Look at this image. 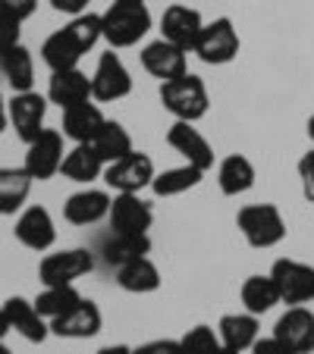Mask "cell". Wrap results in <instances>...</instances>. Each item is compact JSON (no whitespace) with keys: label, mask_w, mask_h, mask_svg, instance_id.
I'll return each mask as SVG.
<instances>
[{"label":"cell","mask_w":314,"mask_h":354,"mask_svg":"<svg viewBox=\"0 0 314 354\" xmlns=\"http://www.w3.org/2000/svg\"><path fill=\"white\" fill-rule=\"evenodd\" d=\"M161 104L167 113L182 122H198L207 113V88L198 75L182 73L170 82H161Z\"/></svg>","instance_id":"cell-1"},{"label":"cell","mask_w":314,"mask_h":354,"mask_svg":"<svg viewBox=\"0 0 314 354\" xmlns=\"http://www.w3.org/2000/svg\"><path fill=\"white\" fill-rule=\"evenodd\" d=\"M151 28V13L145 3H114L101 16V32L110 47H132Z\"/></svg>","instance_id":"cell-2"},{"label":"cell","mask_w":314,"mask_h":354,"mask_svg":"<svg viewBox=\"0 0 314 354\" xmlns=\"http://www.w3.org/2000/svg\"><path fill=\"white\" fill-rule=\"evenodd\" d=\"M242 235L252 248H274L286 239V223H283V214L274 207V204H252V207H242L239 216Z\"/></svg>","instance_id":"cell-3"},{"label":"cell","mask_w":314,"mask_h":354,"mask_svg":"<svg viewBox=\"0 0 314 354\" xmlns=\"http://www.w3.org/2000/svg\"><path fill=\"white\" fill-rule=\"evenodd\" d=\"M192 54H198V60L207 66H223V63L233 60L239 54V32H236L233 19L220 16L214 22H204Z\"/></svg>","instance_id":"cell-4"},{"label":"cell","mask_w":314,"mask_h":354,"mask_svg":"<svg viewBox=\"0 0 314 354\" xmlns=\"http://www.w3.org/2000/svg\"><path fill=\"white\" fill-rule=\"evenodd\" d=\"M67 157L63 151V132L57 129H44L35 141L26 145V173L35 182H47L60 173V163Z\"/></svg>","instance_id":"cell-5"},{"label":"cell","mask_w":314,"mask_h":354,"mask_svg":"<svg viewBox=\"0 0 314 354\" xmlns=\"http://www.w3.org/2000/svg\"><path fill=\"white\" fill-rule=\"evenodd\" d=\"M154 160L141 151H132L123 160L107 163L104 167V182L114 188L116 194H139L141 188H148L154 182Z\"/></svg>","instance_id":"cell-6"},{"label":"cell","mask_w":314,"mask_h":354,"mask_svg":"<svg viewBox=\"0 0 314 354\" xmlns=\"http://www.w3.org/2000/svg\"><path fill=\"white\" fill-rule=\"evenodd\" d=\"M91 270H94V257L85 248H67V251L47 254L38 263V279L44 286H73L76 279H82Z\"/></svg>","instance_id":"cell-7"},{"label":"cell","mask_w":314,"mask_h":354,"mask_svg":"<svg viewBox=\"0 0 314 354\" xmlns=\"http://www.w3.org/2000/svg\"><path fill=\"white\" fill-rule=\"evenodd\" d=\"M270 276H274L277 288H280L283 304H305V301H314V267L283 257V261L274 263Z\"/></svg>","instance_id":"cell-8"},{"label":"cell","mask_w":314,"mask_h":354,"mask_svg":"<svg viewBox=\"0 0 314 354\" xmlns=\"http://www.w3.org/2000/svg\"><path fill=\"white\" fill-rule=\"evenodd\" d=\"M10 126L16 129L22 141H35L44 132V116H47V97H41L38 91H16L13 100L7 104Z\"/></svg>","instance_id":"cell-9"},{"label":"cell","mask_w":314,"mask_h":354,"mask_svg":"<svg viewBox=\"0 0 314 354\" xmlns=\"http://www.w3.org/2000/svg\"><path fill=\"white\" fill-rule=\"evenodd\" d=\"M129 91H132V75L123 66V60L114 50H110V54H101L98 69H94V75H91V97L110 104V100L126 97Z\"/></svg>","instance_id":"cell-10"},{"label":"cell","mask_w":314,"mask_h":354,"mask_svg":"<svg viewBox=\"0 0 314 354\" xmlns=\"http://www.w3.org/2000/svg\"><path fill=\"white\" fill-rule=\"evenodd\" d=\"M110 229L120 235H148L154 223V210L148 201H141L139 194H116L110 204Z\"/></svg>","instance_id":"cell-11"},{"label":"cell","mask_w":314,"mask_h":354,"mask_svg":"<svg viewBox=\"0 0 314 354\" xmlns=\"http://www.w3.org/2000/svg\"><path fill=\"white\" fill-rule=\"evenodd\" d=\"M167 145L173 147L176 154L186 157V163L204 169V173L214 167V147H211V141L195 129V122L176 120L173 126H170V132H167Z\"/></svg>","instance_id":"cell-12"},{"label":"cell","mask_w":314,"mask_h":354,"mask_svg":"<svg viewBox=\"0 0 314 354\" xmlns=\"http://www.w3.org/2000/svg\"><path fill=\"white\" fill-rule=\"evenodd\" d=\"M201 28H204V19H201L198 10L182 7V3H173V7L164 10V19H161L164 38H167L170 44L182 47L186 54H192V50H195Z\"/></svg>","instance_id":"cell-13"},{"label":"cell","mask_w":314,"mask_h":354,"mask_svg":"<svg viewBox=\"0 0 314 354\" xmlns=\"http://www.w3.org/2000/svg\"><path fill=\"white\" fill-rule=\"evenodd\" d=\"M13 232H16V241L26 245L28 251H47V248L57 241L54 216L47 214V207H38V204L22 210L16 226H13Z\"/></svg>","instance_id":"cell-14"},{"label":"cell","mask_w":314,"mask_h":354,"mask_svg":"<svg viewBox=\"0 0 314 354\" xmlns=\"http://www.w3.org/2000/svg\"><path fill=\"white\" fill-rule=\"evenodd\" d=\"M104 326V317L94 301L82 298L73 310H67L63 317L51 320V335H60V339H94Z\"/></svg>","instance_id":"cell-15"},{"label":"cell","mask_w":314,"mask_h":354,"mask_svg":"<svg viewBox=\"0 0 314 354\" xmlns=\"http://www.w3.org/2000/svg\"><path fill=\"white\" fill-rule=\"evenodd\" d=\"M274 335L289 345L295 354H311L314 351V314L302 304H293L286 314L277 320Z\"/></svg>","instance_id":"cell-16"},{"label":"cell","mask_w":314,"mask_h":354,"mask_svg":"<svg viewBox=\"0 0 314 354\" xmlns=\"http://www.w3.org/2000/svg\"><path fill=\"white\" fill-rule=\"evenodd\" d=\"M3 310H7V320H10V329L19 333L26 342H44L51 335V320L38 314L35 301L22 298V295H13V298L3 301Z\"/></svg>","instance_id":"cell-17"},{"label":"cell","mask_w":314,"mask_h":354,"mask_svg":"<svg viewBox=\"0 0 314 354\" xmlns=\"http://www.w3.org/2000/svg\"><path fill=\"white\" fill-rule=\"evenodd\" d=\"M141 66L161 82H170L176 75L189 73V60H186V50L176 44H170L167 38L161 41H151V44L141 50Z\"/></svg>","instance_id":"cell-18"},{"label":"cell","mask_w":314,"mask_h":354,"mask_svg":"<svg viewBox=\"0 0 314 354\" xmlns=\"http://www.w3.org/2000/svg\"><path fill=\"white\" fill-rule=\"evenodd\" d=\"M47 100L57 104L60 110H69L76 104H85L91 100V79L76 69H60V73H51V85H47Z\"/></svg>","instance_id":"cell-19"},{"label":"cell","mask_w":314,"mask_h":354,"mask_svg":"<svg viewBox=\"0 0 314 354\" xmlns=\"http://www.w3.org/2000/svg\"><path fill=\"white\" fill-rule=\"evenodd\" d=\"M110 204H114V198H110L107 192L85 188V192H76L67 198L63 216H67V223H73V226H91V223L104 220V216L110 214Z\"/></svg>","instance_id":"cell-20"},{"label":"cell","mask_w":314,"mask_h":354,"mask_svg":"<svg viewBox=\"0 0 314 354\" xmlns=\"http://www.w3.org/2000/svg\"><path fill=\"white\" fill-rule=\"evenodd\" d=\"M104 122H107L104 113H101L98 104H91V100L63 110V135H67L69 141H76V145H91Z\"/></svg>","instance_id":"cell-21"},{"label":"cell","mask_w":314,"mask_h":354,"mask_svg":"<svg viewBox=\"0 0 314 354\" xmlns=\"http://www.w3.org/2000/svg\"><path fill=\"white\" fill-rule=\"evenodd\" d=\"M82 57H85V50H82V44L73 38V32H69V28H60V32L47 35L44 44H41V60L47 63V69H51V73H60V69H76Z\"/></svg>","instance_id":"cell-22"},{"label":"cell","mask_w":314,"mask_h":354,"mask_svg":"<svg viewBox=\"0 0 314 354\" xmlns=\"http://www.w3.org/2000/svg\"><path fill=\"white\" fill-rule=\"evenodd\" d=\"M261 323L254 314H227L220 317V323H217V335H220V345L233 348V351H248V348L254 345V342L261 339Z\"/></svg>","instance_id":"cell-23"},{"label":"cell","mask_w":314,"mask_h":354,"mask_svg":"<svg viewBox=\"0 0 314 354\" xmlns=\"http://www.w3.org/2000/svg\"><path fill=\"white\" fill-rule=\"evenodd\" d=\"M217 185L227 198H239L254 185V163L242 154H229L217 167Z\"/></svg>","instance_id":"cell-24"},{"label":"cell","mask_w":314,"mask_h":354,"mask_svg":"<svg viewBox=\"0 0 314 354\" xmlns=\"http://www.w3.org/2000/svg\"><path fill=\"white\" fill-rule=\"evenodd\" d=\"M104 167H107V163L101 160V154L94 151V145H76L73 151H67V157H63L60 173L67 176L69 182H82V185H88L91 179H98V176L104 173Z\"/></svg>","instance_id":"cell-25"},{"label":"cell","mask_w":314,"mask_h":354,"mask_svg":"<svg viewBox=\"0 0 314 354\" xmlns=\"http://www.w3.org/2000/svg\"><path fill=\"white\" fill-rule=\"evenodd\" d=\"M242 304H245L248 314L261 317L268 314V310H274L277 304H280V288H277L274 276H248L245 282H242Z\"/></svg>","instance_id":"cell-26"},{"label":"cell","mask_w":314,"mask_h":354,"mask_svg":"<svg viewBox=\"0 0 314 354\" xmlns=\"http://www.w3.org/2000/svg\"><path fill=\"white\" fill-rule=\"evenodd\" d=\"M0 73L10 82L13 91H32L35 85V60L26 44H16L13 50L0 54Z\"/></svg>","instance_id":"cell-27"},{"label":"cell","mask_w":314,"mask_h":354,"mask_svg":"<svg viewBox=\"0 0 314 354\" xmlns=\"http://www.w3.org/2000/svg\"><path fill=\"white\" fill-rule=\"evenodd\" d=\"M151 251V239L148 235H120L114 232L107 241H104V261L110 267H126V263L139 261V257H148Z\"/></svg>","instance_id":"cell-28"},{"label":"cell","mask_w":314,"mask_h":354,"mask_svg":"<svg viewBox=\"0 0 314 354\" xmlns=\"http://www.w3.org/2000/svg\"><path fill=\"white\" fill-rule=\"evenodd\" d=\"M116 282H120L123 292L148 295V292H157V288H161V273H157V267H154L148 257H139V261L116 270Z\"/></svg>","instance_id":"cell-29"},{"label":"cell","mask_w":314,"mask_h":354,"mask_svg":"<svg viewBox=\"0 0 314 354\" xmlns=\"http://www.w3.org/2000/svg\"><path fill=\"white\" fill-rule=\"evenodd\" d=\"M32 176L22 169H0V214H16L22 210V204L28 201V192H32Z\"/></svg>","instance_id":"cell-30"},{"label":"cell","mask_w":314,"mask_h":354,"mask_svg":"<svg viewBox=\"0 0 314 354\" xmlns=\"http://www.w3.org/2000/svg\"><path fill=\"white\" fill-rule=\"evenodd\" d=\"M94 151L101 154V160L104 163H116V160H123L126 154H132L135 147H132V135L126 132V129L120 126V122H114V120H107L104 126H101V132L94 135Z\"/></svg>","instance_id":"cell-31"},{"label":"cell","mask_w":314,"mask_h":354,"mask_svg":"<svg viewBox=\"0 0 314 354\" xmlns=\"http://www.w3.org/2000/svg\"><path fill=\"white\" fill-rule=\"evenodd\" d=\"M201 176H204V169L192 167V163H182V167L157 173L151 188H154V194H161V198H173V194H186L189 188H195L201 182Z\"/></svg>","instance_id":"cell-32"},{"label":"cell","mask_w":314,"mask_h":354,"mask_svg":"<svg viewBox=\"0 0 314 354\" xmlns=\"http://www.w3.org/2000/svg\"><path fill=\"white\" fill-rule=\"evenodd\" d=\"M82 301V295L76 292V286H44V292L35 298V308L44 320H57L67 310H73Z\"/></svg>","instance_id":"cell-33"},{"label":"cell","mask_w":314,"mask_h":354,"mask_svg":"<svg viewBox=\"0 0 314 354\" xmlns=\"http://www.w3.org/2000/svg\"><path fill=\"white\" fill-rule=\"evenodd\" d=\"M217 348H220V335L211 326H195L180 339L182 354H214Z\"/></svg>","instance_id":"cell-34"},{"label":"cell","mask_w":314,"mask_h":354,"mask_svg":"<svg viewBox=\"0 0 314 354\" xmlns=\"http://www.w3.org/2000/svg\"><path fill=\"white\" fill-rule=\"evenodd\" d=\"M38 0H0V19H13V22H26L35 13Z\"/></svg>","instance_id":"cell-35"},{"label":"cell","mask_w":314,"mask_h":354,"mask_svg":"<svg viewBox=\"0 0 314 354\" xmlns=\"http://www.w3.org/2000/svg\"><path fill=\"white\" fill-rule=\"evenodd\" d=\"M22 22H13V19H0V54L13 50L16 44H22L19 35H22Z\"/></svg>","instance_id":"cell-36"},{"label":"cell","mask_w":314,"mask_h":354,"mask_svg":"<svg viewBox=\"0 0 314 354\" xmlns=\"http://www.w3.org/2000/svg\"><path fill=\"white\" fill-rule=\"evenodd\" d=\"M299 179H302V192H305V198L314 204V151L299 160Z\"/></svg>","instance_id":"cell-37"},{"label":"cell","mask_w":314,"mask_h":354,"mask_svg":"<svg viewBox=\"0 0 314 354\" xmlns=\"http://www.w3.org/2000/svg\"><path fill=\"white\" fill-rule=\"evenodd\" d=\"M132 354H182V351H180V342H173V339H154V342L132 348Z\"/></svg>","instance_id":"cell-38"},{"label":"cell","mask_w":314,"mask_h":354,"mask_svg":"<svg viewBox=\"0 0 314 354\" xmlns=\"http://www.w3.org/2000/svg\"><path fill=\"white\" fill-rule=\"evenodd\" d=\"M252 354H295L289 345H283L277 335H270V339H258L252 345Z\"/></svg>","instance_id":"cell-39"},{"label":"cell","mask_w":314,"mask_h":354,"mask_svg":"<svg viewBox=\"0 0 314 354\" xmlns=\"http://www.w3.org/2000/svg\"><path fill=\"white\" fill-rule=\"evenodd\" d=\"M88 3H91V0H51V7L67 16H82L88 10Z\"/></svg>","instance_id":"cell-40"},{"label":"cell","mask_w":314,"mask_h":354,"mask_svg":"<svg viewBox=\"0 0 314 354\" xmlns=\"http://www.w3.org/2000/svg\"><path fill=\"white\" fill-rule=\"evenodd\" d=\"M98 354H132V348L129 345H107V348H101Z\"/></svg>","instance_id":"cell-41"},{"label":"cell","mask_w":314,"mask_h":354,"mask_svg":"<svg viewBox=\"0 0 314 354\" xmlns=\"http://www.w3.org/2000/svg\"><path fill=\"white\" fill-rule=\"evenodd\" d=\"M10 126V113H7V100H3V94H0V132Z\"/></svg>","instance_id":"cell-42"},{"label":"cell","mask_w":314,"mask_h":354,"mask_svg":"<svg viewBox=\"0 0 314 354\" xmlns=\"http://www.w3.org/2000/svg\"><path fill=\"white\" fill-rule=\"evenodd\" d=\"M10 333V320H7V310L0 308V342H3V335Z\"/></svg>","instance_id":"cell-43"},{"label":"cell","mask_w":314,"mask_h":354,"mask_svg":"<svg viewBox=\"0 0 314 354\" xmlns=\"http://www.w3.org/2000/svg\"><path fill=\"white\" fill-rule=\"evenodd\" d=\"M214 354H239V351H233V348H227V345H220V348H217V351Z\"/></svg>","instance_id":"cell-44"},{"label":"cell","mask_w":314,"mask_h":354,"mask_svg":"<svg viewBox=\"0 0 314 354\" xmlns=\"http://www.w3.org/2000/svg\"><path fill=\"white\" fill-rule=\"evenodd\" d=\"M308 135H311V141H314V116L308 120Z\"/></svg>","instance_id":"cell-45"},{"label":"cell","mask_w":314,"mask_h":354,"mask_svg":"<svg viewBox=\"0 0 314 354\" xmlns=\"http://www.w3.org/2000/svg\"><path fill=\"white\" fill-rule=\"evenodd\" d=\"M0 354H13V351H10V348L3 345V342H0Z\"/></svg>","instance_id":"cell-46"},{"label":"cell","mask_w":314,"mask_h":354,"mask_svg":"<svg viewBox=\"0 0 314 354\" xmlns=\"http://www.w3.org/2000/svg\"><path fill=\"white\" fill-rule=\"evenodd\" d=\"M116 3H145V0H116Z\"/></svg>","instance_id":"cell-47"},{"label":"cell","mask_w":314,"mask_h":354,"mask_svg":"<svg viewBox=\"0 0 314 354\" xmlns=\"http://www.w3.org/2000/svg\"><path fill=\"white\" fill-rule=\"evenodd\" d=\"M0 216H3V214H0Z\"/></svg>","instance_id":"cell-48"}]
</instances>
